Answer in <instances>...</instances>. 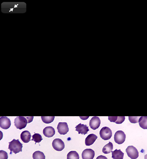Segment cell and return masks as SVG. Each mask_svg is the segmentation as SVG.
Segmentation results:
<instances>
[{"label":"cell","instance_id":"obj_19","mask_svg":"<svg viewBox=\"0 0 147 159\" xmlns=\"http://www.w3.org/2000/svg\"><path fill=\"white\" fill-rule=\"evenodd\" d=\"M33 159H45V157L43 152L39 151H35L33 155Z\"/></svg>","mask_w":147,"mask_h":159},{"label":"cell","instance_id":"obj_16","mask_svg":"<svg viewBox=\"0 0 147 159\" xmlns=\"http://www.w3.org/2000/svg\"><path fill=\"white\" fill-rule=\"evenodd\" d=\"M113 146L112 143L110 142L109 143L106 145L103 149V152L105 154H109L112 151Z\"/></svg>","mask_w":147,"mask_h":159},{"label":"cell","instance_id":"obj_27","mask_svg":"<svg viewBox=\"0 0 147 159\" xmlns=\"http://www.w3.org/2000/svg\"><path fill=\"white\" fill-rule=\"evenodd\" d=\"M96 159H108L106 156L101 155L98 156Z\"/></svg>","mask_w":147,"mask_h":159},{"label":"cell","instance_id":"obj_5","mask_svg":"<svg viewBox=\"0 0 147 159\" xmlns=\"http://www.w3.org/2000/svg\"><path fill=\"white\" fill-rule=\"evenodd\" d=\"M127 154L131 159H136L139 157V152L137 149L133 146H129L126 149Z\"/></svg>","mask_w":147,"mask_h":159},{"label":"cell","instance_id":"obj_10","mask_svg":"<svg viewBox=\"0 0 147 159\" xmlns=\"http://www.w3.org/2000/svg\"><path fill=\"white\" fill-rule=\"evenodd\" d=\"M95 155L94 151L90 149L85 150L82 153L83 159H93Z\"/></svg>","mask_w":147,"mask_h":159},{"label":"cell","instance_id":"obj_24","mask_svg":"<svg viewBox=\"0 0 147 159\" xmlns=\"http://www.w3.org/2000/svg\"><path fill=\"white\" fill-rule=\"evenodd\" d=\"M125 120V116L117 117V119L115 123L117 124H121L123 123Z\"/></svg>","mask_w":147,"mask_h":159},{"label":"cell","instance_id":"obj_13","mask_svg":"<svg viewBox=\"0 0 147 159\" xmlns=\"http://www.w3.org/2000/svg\"><path fill=\"white\" fill-rule=\"evenodd\" d=\"M76 131H78L79 134L85 135L89 131L88 127L87 125L80 123L75 127Z\"/></svg>","mask_w":147,"mask_h":159},{"label":"cell","instance_id":"obj_23","mask_svg":"<svg viewBox=\"0 0 147 159\" xmlns=\"http://www.w3.org/2000/svg\"><path fill=\"white\" fill-rule=\"evenodd\" d=\"M141 117H129V119L130 122L132 123H136L138 122L139 118Z\"/></svg>","mask_w":147,"mask_h":159},{"label":"cell","instance_id":"obj_8","mask_svg":"<svg viewBox=\"0 0 147 159\" xmlns=\"http://www.w3.org/2000/svg\"><path fill=\"white\" fill-rule=\"evenodd\" d=\"M11 125L10 119L6 117H2L0 118V127L3 129H9Z\"/></svg>","mask_w":147,"mask_h":159},{"label":"cell","instance_id":"obj_9","mask_svg":"<svg viewBox=\"0 0 147 159\" xmlns=\"http://www.w3.org/2000/svg\"><path fill=\"white\" fill-rule=\"evenodd\" d=\"M57 129L60 134L65 135L69 131V128L66 123L60 122L58 124Z\"/></svg>","mask_w":147,"mask_h":159},{"label":"cell","instance_id":"obj_22","mask_svg":"<svg viewBox=\"0 0 147 159\" xmlns=\"http://www.w3.org/2000/svg\"><path fill=\"white\" fill-rule=\"evenodd\" d=\"M8 153L3 150L0 151V159H8Z\"/></svg>","mask_w":147,"mask_h":159},{"label":"cell","instance_id":"obj_20","mask_svg":"<svg viewBox=\"0 0 147 159\" xmlns=\"http://www.w3.org/2000/svg\"><path fill=\"white\" fill-rule=\"evenodd\" d=\"M55 118V117H41L42 121L45 123L49 124L53 122Z\"/></svg>","mask_w":147,"mask_h":159},{"label":"cell","instance_id":"obj_3","mask_svg":"<svg viewBox=\"0 0 147 159\" xmlns=\"http://www.w3.org/2000/svg\"><path fill=\"white\" fill-rule=\"evenodd\" d=\"M100 134L101 138L105 141L110 139L112 137L111 130L108 127H104L100 130Z\"/></svg>","mask_w":147,"mask_h":159},{"label":"cell","instance_id":"obj_18","mask_svg":"<svg viewBox=\"0 0 147 159\" xmlns=\"http://www.w3.org/2000/svg\"><path fill=\"white\" fill-rule=\"evenodd\" d=\"M78 153L76 151H70L67 155V159H79Z\"/></svg>","mask_w":147,"mask_h":159},{"label":"cell","instance_id":"obj_12","mask_svg":"<svg viewBox=\"0 0 147 159\" xmlns=\"http://www.w3.org/2000/svg\"><path fill=\"white\" fill-rule=\"evenodd\" d=\"M20 137L21 139L24 143H28L31 140V134L28 131H23L21 134Z\"/></svg>","mask_w":147,"mask_h":159},{"label":"cell","instance_id":"obj_26","mask_svg":"<svg viewBox=\"0 0 147 159\" xmlns=\"http://www.w3.org/2000/svg\"><path fill=\"white\" fill-rule=\"evenodd\" d=\"M28 120V123H29L33 121V117H25Z\"/></svg>","mask_w":147,"mask_h":159},{"label":"cell","instance_id":"obj_25","mask_svg":"<svg viewBox=\"0 0 147 159\" xmlns=\"http://www.w3.org/2000/svg\"><path fill=\"white\" fill-rule=\"evenodd\" d=\"M117 119L116 117H108V119L111 122L115 123L116 122Z\"/></svg>","mask_w":147,"mask_h":159},{"label":"cell","instance_id":"obj_17","mask_svg":"<svg viewBox=\"0 0 147 159\" xmlns=\"http://www.w3.org/2000/svg\"><path fill=\"white\" fill-rule=\"evenodd\" d=\"M147 117H141L139 120L140 126L144 129H147Z\"/></svg>","mask_w":147,"mask_h":159},{"label":"cell","instance_id":"obj_1","mask_svg":"<svg viewBox=\"0 0 147 159\" xmlns=\"http://www.w3.org/2000/svg\"><path fill=\"white\" fill-rule=\"evenodd\" d=\"M8 149L10 151V154L13 152L16 154L19 152H21L23 147L22 144L19 142L18 139H14L12 141L9 142Z\"/></svg>","mask_w":147,"mask_h":159},{"label":"cell","instance_id":"obj_7","mask_svg":"<svg viewBox=\"0 0 147 159\" xmlns=\"http://www.w3.org/2000/svg\"><path fill=\"white\" fill-rule=\"evenodd\" d=\"M101 123L100 118L98 117H93L90 121L89 126L93 130H95L99 128Z\"/></svg>","mask_w":147,"mask_h":159},{"label":"cell","instance_id":"obj_29","mask_svg":"<svg viewBox=\"0 0 147 159\" xmlns=\"http://www.w3.org/2000/svg\"><path fill=\"white\" fill-rule=\"evenodd\" d=\"M10 9L11 10H10V11H9L10 12L11 11H12V12L13 11V9H14V8H13V9Z\"/></svg>","mask_w":147,"mask_h":159},{"label":"cell","instance_id":"obj_2","mask_svg":"<svg viewBox=\"0 0 147 159\" xmlns=\"http://www.w3.org/2000/svg\"><path fill=\"white\" fill-rule=\"evenodd\" d=\"M14 123L17 128L21 130L26 127L28 122L25 117L19 116L15 118Z\"/></svg>","mask_w":147,"mask_h":159},{"label":"cell","instance_id":"obj_14","mask_svg":"<svg viewBox=\"0 0 147 159\" xmlns=\"http://www.w3.org/2000/svg\"><path fill=\"white\" fill-rule=\"evenodd\" d=\"M97 138V136L93 134L88 135L85 139V143L86 146H89L93 144Z\"/></svg>","mask_w":147,"mask_h":159},{"label":"cell","instance_id":"obj_28","mask_svg":"<svg viewBox=\"0 0 147 159\" xmlns=\"http://www.w3.org/2000/svg\"><path fill=\"white\" fill-rule=\"evenodd\" d=\"M18 5V4H17V5H15V6L14 7V8H17V6Z\"/></svg>","mask_w":147,"mask_h":159},{"label":"cell","instance_id":"obj_21","mask_svg":"<svg viewBox=\"0 0 147 159\" xmlns=\"http://www.w3.org/2000/svg\"><path fill=\"white\" fill-rule=\"evenodd\" d=\"M33 139L31 141H33L36 143H40L43 140L41 134L38 133H35L32 136Z\"/></svg>","mask_w":147,"mask_h":159},{"label":"cell","instance_id":"obj_11","mask_svg":"<svg viewBox=\"0 0 147 159\" xmlns=\"http://www.w3.org/2000/svg\"><path fill=\"white\" fill-rule=\"evenodd\" d=\"M55 130L52 127H45L43 130V133L45 137L50 138L53 137L55 134Z\"/></svg>","mask_w":147,"mask_h":159},{"label":"cell","instance_id":"obj_15","mask_svg":"<svg viewBox=\"0 0 147 159\" xmlns=\"http://www.w3.org/2000/svg\"><path fill=\"white\" fill-rule=\"evenodd\" d=\"M111 152L113 159H123L124 153L120 150L116 149Z\"/></svg>","mask_w":147,"mask_h":159},{"label":"cell","instance_id":"obj_6","mask_svg":"<svg viewBox=\"0 0 147 159\" xmlns=\"http://www.w3.org/2000/svg\"><path fill=\"white\" fill-rule=\"evenodd\" d=\"M52 146L54 149L58 151H62L65 148L64 142L59 138L53 140Z\"/></svg>","mask_w":147,"mask_h":159},{"label":"cell","instance_id":"obj_4","mask_svg":"<svg viewBox=\"0 0 147 159\" xmlns=\"http://www.w3.org/2000/svg\"><path fill=\"white\" fill-rule=\"evenodd\" d=\"M126 135L125 132L122 131L116 132L114 135V140L118 145L123 144L125 141Z\"/></svg>","mask_w":147,"mask_h":159}]
</instances>
